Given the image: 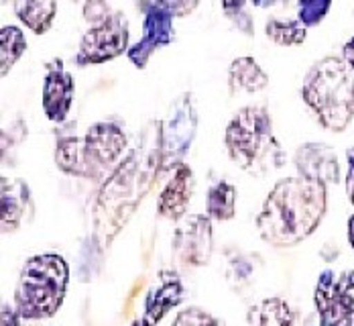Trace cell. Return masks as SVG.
<instances>
[{
	"mask_svg": "<svg viewBox=\"0 0 354 326\" xmlns=\"http://www.w3.org/2000/svg\"><path fill=\"white\" fill-rule=\"evenodd\" d=\"M326 208V183L301 176L285 178L267 196L257 217V230L269 245L293 247L318 228Z\"/></svg>",
	"mask_w": 354,
	"mask_h": 326,
	"instance_id": "1",
	"label": "cell"
},
{
	"mask_svg": "<svg viewBox=\"0 0 354 326\" xmlns=\"http://www.w3.org/2000/svg\"><path fill=\"white\" fill-rule=\"evenodd\" d=\"M163 172L161 135L153 145L137 147L104 181L96 208V237L102 245H110L120 228L129 222L139 202L149 194L159 174Z\"/></svg>",
	"mask_w": 354,
	"mask_h": 326,
	"instance_id": "2",
	"label": "cell"
},
{
	"mask_svg": "<svg viewBox=\"0 0 354 326\" xmlns=\"http://www.w3.org/2000/svg\"><path fill=\"white\" fill-rule=\"evenodd\" d=\"M301 96L319 125L342 133L354 118V80L342 57L328 55L316 62L304 80Z\"/></svg>",
	"mask_w": 354,
	"mask_h": 326,
	"instance_id": "3",
	"label": "cell"
},
{
	"mask_svg": "<svg viewBox=\"0 0 354 326\" xmlns=\"http://www.w3.org/2000/svg\"><path fill=\"white\" fill-rule=\"evenodd\" d=\"M70 267L62 255H33L25 261L17 290L15 308L25 320H41L53 316L66 298Z\"/></svg>",
	"mask_w": 354,
	"mask_h": 326,
	"instance_id": "4",
	"label": "cell"
},
{
	"mask_svg": "<svg viewBox=\"0 0 354 326\" xmlns=\"http://www.w3.org/2000/svg\"><path fill=\"white\" fill-rule=\"evenodd\" d=\"M224 141L230 159L247 172L277 170L283 163L281 147L273 135L271 114L263 107L241 110L226 127Z\"/></svg>",
	"mask_w": 354,
	"mask_h": 326,
	"instance_id": "5",
	"label": "cell"
},
{
	"mask_svg": "<svg viewBox=\"0 0 354 326\" xmlns=\"http://www.w3.org/2000/svg\"><path fill=\"white\" fill-rule=\"evenodd\" d=\"M198 129V114L189 92H183L171 105L167 118L159 125L161 153H163V172L176 170L183 163L185 153L194 143Z\"/></svg>",
	"mask_w": 354,
	"mask_h": 326,
	"instance_id": "6",
	"label": "cell"
},
{
	"mask_svg": "<svg viewBox=\"0 0 354 326\" xmlns=\"http://www.w3.org/2000/svg\"><path fill=\"white\" fill-rule=\"evenodd\" d=\"M319 326H354V271H322L314 290Z\"/></svg>",
	"mask_w": 354,
	"mask_h": 326,
	"instance_id": "7",
	"label": "cell"
},
{
	"mask_svg": "<svg viewBox=\"0 0 354 326\" xmlns=\"http://www.w3.org/2000/svg\"><path fill=\"white\" fill-rule=\"evenodd\" d=\"M129 47V21L122 12H112L96 27H92L80 45L75 55L77 66L104 64L118 57Z\"/></svg>",
	"mask_w": 354,
	"mask_h": 326,
	"instance_id": "8",
	"label": "cell"
},
{
	"mask_svg": "<svg viewBox=\"0 0 354 326\" xmlns=\"http://www.w3.org/2000/svg\"><path fill=\"white\" fill-rule=\"evenodd\" d=\"M127 147V135L116 123H96L82 139L86 178H98L110 170Z\"/></svg>",
	"mask_w": 354,
	"mask_h": 326,
	"instance_id": "9",
	"label": "cell"
},
{
	"mask_svg": "<svg viewBox=\"0 0 354 326\" xmlns=\"http://www.w3.org/2000/svg\"><path fill=\"white\" fill-rule=\"evenodd\" d=\"M171 247L181 265L187 267L208 265L214 249L212 218L204 215H192L183 218L177 224Z\"/></svg>",
	"mask_w": 354,
	"mask_h": 326,
	"instance_id": "10",
	"label": "cell"
},
{
	"mask_svg": "<svg viewBox=\"0 0 354 326\" xmlns=\"http://www.w3.org/2000/svg\"><path fill=\"white\" fill-rule=\"evenodd\" d=\"M142 12H145V23H142V39L129 49V60L142 70L151 55L174 41L176 29H174V15L165 10L163 6L151 2H142Z\"/></svg>",
	"mask_w": 354,
	"mask_h": 326,
	"instance_id": "11",
	"label": "cell"
},
{
	"mask_svg": "<svg viewBox=\"0 0 354 326\" xmlns=\"http://www.w3.org/2000/svg\"><path fill=\"white\" fill-rule=\"evenodd\" d=\"M73 102V78L64 68L62 60L47 64V75L43 84V110L49 120L64 123Z\"/></svg>",
	"mask_w": 354,
	"mask_h": 326,
	"instance_id": "12",
	"label": "cell"
},
{
	"mask_svg": "<svg viewBox=\"0 0 354 326\" xmlns=\"http://www.w3.org/2000/svg\"><path fill=\"white\" fill-rule=\"evenodd\" d=\"M295 167L301 178L326 185L340 181V163L334 149L326 143H306L295 151Z\"/></svg>",
	"mask_w": 354,
	"mask_h": 326,
	"instance_id": "13",
	"label": "cell"
},
{
	"mask_svg": "<svg viewBox=\"0 0 354 326\" xmlns=\"http://www.w3.org/2000/svg\"><path fill=\"white\" fill-rule=\"evenodd\" d=\"M171 172H174L171 180L167 181V185L159 194L157 210H159V217L177 222L183 218L187 204L194 196V172L185 163H179Z\"/></svg>",
	"mask_w": 354,
	"mask_h": 326,
	"instance_id": "14",
	"label": "cell"
},
{
	"mask_svg": "<svg viewBox=\"0 0 354 326\" xmlns=\"http://www.w3.org/2000/svg\"><path fill=\"white\" fill-rule=\"evenodd\" d=\"M183 284L179 282L176 273L163 271L159 275V282L149 290L145 298V320H149L153 326H157L176 306L183 300Z\"/></svg>",
	"mask_w": 354,
	"mask_h": 326,
	"instance_id": "15",
	"label": "cell"
},
{
	"mask_svg": "<svg viewBox=\"0 0 354 326\" xmlns=\"http://www.w3.org/2000/svg\"><path fill=\"white\" fill-rule=\"evenodd\" d=\"M2 206H0V226L2 235L15 233L23 218L27 215V208H31V192L29 185L17 178H2Z\"/></svg>",
	"mask_w": 354,
	"mask_h": 326,
	"instance_id": "16",
	"label": "cell"
},
{
	"mask_svg": "<svg viewBox=\"0 0 354 326\" xmlns=\"http://www.w3.org/2000/svg\"><path fill=\"white\" fill-rule=\"evenodd\" d=\"M228 84H230V92L232 94H239V92L252 94V92L265 90L267 84H269V78H267V73L261 70V66L252 57H239L230 66Z\"/></svg>",
	"mask_w": 354,
	"mask_h": 326,
	"instance_id": "17",
	"label": "cell"
},
{
	"mask_svg": "<svg viewBox=\"0 0 354 326\" xmlns=\"http://www.w3.org/2000/svg\"><path fill=\"white\" fill-rule=\"evenodd\" d=\"M15 12L35 35H43L55 19L57 4L53 0H15Z\"/></svg>",
	"mask_w": 354,
	"mask_h": 326,
	"instance_id": "18",
	"label": "cell"
},
{
	"mask_svg": "<svg viewBox=\"0 0 354 326\" xmlns=\"http://www.w3.org/2000/svg\"><path fill=\"white\" fill-rule=\"evenodd\" d=\"M248 326H295V312L281 298H267L248 310Z\"/></svg>",
	"mask_w": 354,
	"mask_h": 326,
	"instance_id": "19",
	"label": "cell"
},
{
	"mask_svg": "<svg viewBox=\"0 0 354 326\" xmlns=\"http://www.w3.org/2000/svg\"><path fill=\"white\" fill-rule=\"evenodd\" d=\"M206 208H208V217L212 220H220V222L230 220L236 212V188L224 180L216 181L208 190Z\"/></svg>",
	"mask_w": 354,
	"mask_h": 326,
	"instance_id": "20",
	"label": "cell"
},
{
	"mask_svg": "<svg viewBox=\"0 0 354 326\" xmlns=\"http://www.w3.org/2000/svg\"><path fill=\"white\" fill-rule=\"evenodd\" d=\"M55 163L64 174L86 178V161L82 139L77 137H62L55 147Z\"/></svg>",
	"mask_w": 354,
	"mask_h": 326,
	"instance_id": "21",
	"label": "cell"
},
{
	"mask_svg": "<svg viewBox=\"0 0 354 326\" xmlns=\"http://www.w3.org/2000/svg\"><path fill=\"white\" fill-rule=\"evenodd\" d=\"M25 51H27L25 33L19 27H2V31H0V73L6 75Z\"/></svg>",
	"mask_w": 354,
	"mask_h": 326,
	"instance_id": "22",
	"label": "cell"
},
{
	"mask_svg": "<svg viewBox=\"0 0 354 326\" xmlns=\"http://www.w3.org/2000/svg\"><path fill=\"white\" fill-rule=\"evenodd\" d=\"M265 33L277 45H299L308 39V27L301 21L269 19L265 25Z\"/></svg>",
	"mask_w": 354,
	"mask_h": 326,
	"instance_id": "23",
	"label": "cell"
},
{
	"mask_svg": "<svg viewBox=\"0 0 354 326\" xmlns=\"http://www.w3.org/2000/svg\"><path fill=\"white\" fill-rule=\"evenodd\" d=\"M332 0H299L297 4V21L306 27H316L330 12Z\"/></svg>",
	"mask_w": 354,
	"mask_h": 326,
	"instance_id": "24",
	"label": "cell"
},
{
	"mask_svg": "<svg viewBox=\"0 0 354 326\" xmlns=\"http://www.w3.org/2000/svg\"><path fill=\"white\" fill-rule=\"evenodd\" d=\"M171 326H228L224 320L212 316L210 312L202 310V308H196V306H189L185 310H181L176 316L174 325Z\"/></svg>",
	"mask_w": 354,
	"mask_h": 326,
	"instance_id": "25",
	"label": "cell"
},
{
	"mask_svg": "<svg viewBox=\"0 0 354 326\" xmlns=\"http://www.w3.org/2000/svg\"><path fill=\"white\" fill-rule=\"evenodd\" d=\"M252 271H254V267H252V263H248L247 259H234L232 261V265L228 267V280H230V284L234 286V288H239V286H247L248 282L252 280Z\"/></svg>",
	"mask_w": 354,
	"mask_h": 326,
	"instance_id": "26",
	"label": "cell"
},
{
	"mask_svg": "<svg viewBox=\"0 0 354 326\" xmlns=\"http://www.w3.org/2000/svg\"><path fill=\"white\" fill-rule=\"evenodd\" d=\"M153 2L169 10L174 17H187L198 8V0H153Z\"/></svg>",
	"mask_w": 354,
	"mask_h": 326,
	"instance_id": "27",
	"label": "cell"
},
{
	"mask_svg": "<svg viewBox=\"0 0 354 326\" xmlns=\"http://www.w3.org/2000/svg\"><path fill=\"white\" fill-rule=\"evenodd\" d=\"M23 316L17 312V308H10L8 304H2L0 312V326H23Z\"/></svg>",
	"mask_w": 354,
	"mask_h": 326,
	"instance_id": "28",
	"label": "cell"
},
{
	"mask_svg": "<svg viewBox=\"0 0 354 326\" xmlns=\"http://www.w3.org/2000/svg\"><path fill=\"white\" fill-rule=\"evenodd\" d=\"M346 163H348V167H346V196L354 206V147L346 151Z\"/></svg>",
	"mask_w": 354,
	"mask_h": 326,
	"instance_id": "29",
	"label": "cell"
},
{
	"mask_svg": "<svg viewBox=\"0 0 354 326\" xmlns=\"http://www.w3.org/2000/svg\"><path fill=\"white\" fill-rule=\"evenodd\" d=\"M342 60L346 62L348 68H353L354 70V37L351 41L344 43V47H342Z\"/></svg>",
	"mask_w": 354,
	"mask_h": 326,
	"instance_id": "30",
	"label": "cell"
},
{
	"mask_svg": "<svg viewBox=\"0 0 354 326\" xmlns=\"http://www.w3.org/2000/svg\"><path fill=\"white\" fill-rule=\"evenodd\" d=\"M245 2H247V0H222V6H224V10H226L228 15H232V12H239V10L243 8Z\"/></svg>",
	"mask_w": 354,
	"mask_h": 326,
	"instance_id": "31",
	"label": "cell"
},
{
	"mask_svg": "<svg viewBox=\"0 0 354 326\" xmlns=\"http://www.w3.org/2000/svg\"><path fill=\"white\" fill-rule=\"evenodd\" d=\"M346 235H348V245L353 247L354 251V212L348 218V228H346Z\"/></svg>",
	"mask_w": 354,
	"mask_h": 326,
	"instance_id": "32",
	"label": "cell"
},
{
	"mask_svg": "<svg viewBox=\"0 0 354 326\" xmlns=\"http://www.w3.org/2000/svg\"><path fill=\"white\" fill-rule=\"evenodd\" d=\"M254 6H259V8H269V6H275L277 2H281V0H250Z\"/></svg>",
	"mask_w": 354,
	"mask_h": 326,
	"instance_id": "33",
	"label": "cell"
},
{
	"mask_svg": "<svg viewBox=\"0 0 354 326\" xmlns=\"http://www.w3.org/2000/svg\"><path fill=\"white\" fill-rule=\"evenodd\" d=\"M131 326H153V325H151L149 320H145V318H141V320H135V323H133V325H131Z\"/></svg>",
	"mask_w": 354,
	"mask_h": 326,
	"instance_id": "34",
	"label": "cell"
}]
</instances>
